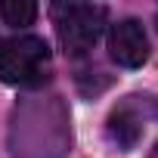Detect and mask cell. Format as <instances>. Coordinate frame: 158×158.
Returning <instances> with one entry per match:
<instances>
[{"instance_id":"6da1fadb","label":"cell","mask_w":158,"mask_h":158,"mask_svg":"<svg viewBox=\"0 0 158 158\" xmlns=\"http://www.w3.org/2000/svg\"><path fill=\"white\" fill-rule=\"evenodd\" d=\"M53 74V56L44 37H13L0 44V81L13 87H40Z\"/></svg>"},{"instance_id":"7a4b0ae2","label":"cell","mask_w":158,"mask_h":158,"mask_svg":"<svg viewBox=\"0 0 158 158\" xmlns=\"http://www.w3.org/2000/svg\"><path fill=\"white\" fill-rule=\"evenodd\" d=\"M53 22H56V34H59V44L65 47V53L68 56H84L102 37L106 6H96V3H56L53 6Z\"/></svg>"},{"instance_id":"3957f363","label":"cell","mask_w":158,"mask_h":158,"mask_svg":"<svg viewBox=\"0 0 158 158\" xmlns=\"http://www.w3.org/2000/svg\"><path fill=\"white\" fill-rule=\"evenodd\" d=\"M109 53L124 68H139L149 59V37L136 19H121L109 31Z\"/></svg>"},{"instance_id":"277c9868","label":"cell","mask_w":158,"mask_h":158,"mask_svg":"<svg viewBox=\"0 0 158 158\" xmlns=\"http://www.w3.org/2000/svg\"><path fill=\"white\" fill-rule=\"evenodd\" d=\"M106 136H109L121 152H127V149H133V146L139 143V136H143V118L133 115V112L124 106V109L112 112L109 127H106Z\"/></svg>"},{"instance_id":"5b68a950","label":"cell","mask_w":158,"mask_h":158,"mask_svg":"<svg viewBox=\"0 0 158 158\" xmlns=\"http://www.w3.org/2000/svg\"><path fill=\"white\" fill-rule=\"evenodd\" d=\"M0 16L16 28H25L37 19V3H31V0H3L0 3Z\"/></svg>"},{"instance_id":"8992f818","label":"cell","mask_w":158,"mask_h":158,"mask_svg":"<svg viewBox=\"0 0 158 158\" xmlns=\"http://www.w3.org/2000/svg\"><path fill=\"white\" fill-rule=\"evenodd\" d=\"M149 158H158V143L152 146V152H149Z\"/></svg>"}]
</instances>
